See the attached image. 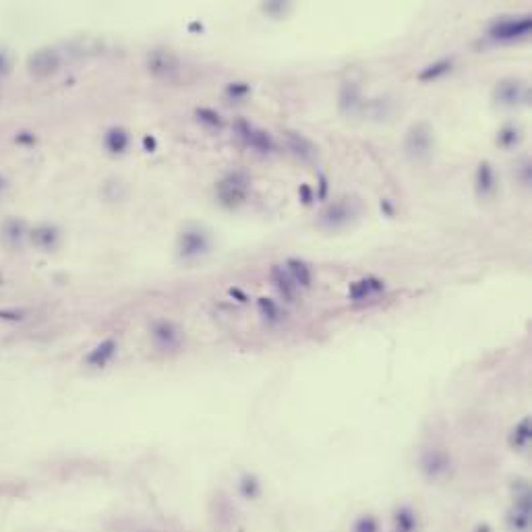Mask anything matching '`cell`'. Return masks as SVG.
Listing matches in <instances>:
<instances>
[{
    "instance_id": "1",
    "label": "cell",
    "mask_w": 532,
    "mask_h": 532,
    "mask_svg": "<svg viewBox=\"0 0 532 532\" xmlns=\"http://www.w3.org/2000/svg\"><path fill=\"white\" fill-rule=\"evenodd\" d=\"M251 189V178L243 170L228 172L216 187V195L222 205L226 208H239L247 201Z\"/></svg>"
},
{
    "instance_id": "2",
    "label": "cell",
    "mask_w": 532,
    "mask_h": 532,
    "mask_svg": "<svg viewBox=\"0 0 532 532\" xmlns=\"http://www.w3.org/2000/svg\"><path fill=\"white\" fill-rule=\"evenodd\" d=\"M358 216V203L354 199H336L323 208V212L317 218V226L323 230H338L350 224Z\"/></svg>"
},
{
    "instance_id": "3",
    "label": "cell",
    "mask_w": 532,
    "mask_h": 532,
    "mask_svg": "<svg viewBox=\"0 0 532 532\" xmlns=\"http://www.w3.org/2000/svg\"><path fill=\"white\" fill-rule=\"evenodd\" d=\"M433 145H435V137H433V129L429 122L421 120V122H414L408 131H406V137H404V152L408 158L412 160H425L431 156L433 152Z\"/></svg>"
},
{
    "instance_id": "4",
    "label": "cell",
    "mask_w": 532,
    "mask_h": 532,
    "mask_svg": "<svg viewBox=\"0 0 532 532\" xmlns=\"http://www.w3.org/2000/svg\"><path fill=\"white\" fill-rule=\"evenodd\" d=\"M532 31L531 15H520V17H504L497 19L489 27V37L495 42H514L522 39Z\"/></svg>"
},
{
    "instance_id": "5",
    "label": "cell",
    "mask_w": 532,
    "mask_h": 532,
    "mask_svg": "<svg viewBox=\"0 0 532 532\" xmlns=\"http://www.w3.org/2000/svg\"><path fill=\"white\" fill-rule=\"evenodd\" d=\"M210 251V237L201 228H187L178 237V255L185 262L203 257Z\"/></svg>"
},
{
    "instance_id": "6",
    "label": "cell",
    "mask_w": 532,
    "mask_h": 532,
    "mask_svg": "<svg viewBox=\"0 0 532 532\" xmlns=\"http://www.w3.org/2000/svg\"><path fill=\"white\" fill-rule=\"evenodd\" d=\"M493 98H495V102L502 104V106H518V104H522V102L529 100V89H526V85H524L520 79L506 77V79H502V81L495 85Z\"/></svg>"
},
{
    "instance_id": "7",
    "label": "cell",
    "mask_w": 532,
    "mask_h": 532,
    "mask_svg": "<svg viewBox=\"0 0 532 532\" xmlns=\"http://www.w3.org/2000/svg\"><path fill=\"white\" fill-rule=\"evenodd\" d=\"M237 133H239V137H241L249 147H253V149L259 152V154H271V152L275 149L273 137H271L267 131H264V129L253 127L249 120H239V122H237Z\"/></svg>"
},
{
    "instance_id": "8",
    "label": "cell",
    "mask_w": 532,
    "mask_h": 532,
    "mask_svg": "<svg viewBox=\"0 0 532 532\" xmlns=\"http://www.w3.org/2000/svg\"><path fill=\"white\" fill-rule=\"evenodd\" d=\"M178 66H181V62H178L176 54L170 50H164V48L152 50L147 56V68L156 77H170L178 71Z\"/></svg>"
},
{
    "instance_id": "9",
    "label": "cell",
    "mask_w": 532,
    "mask_h": 532,
    "mask_svg": "<svg viewBox=\"0 0 532 532\" xmlns=\"http://www.w3.org/2000/svg\"><path fill=\"white\" fill-rule=\"evenodd\" d=\"M385 290V282L381 277H375V275H367V277H360L356 282L350 284L348 288V298L350 300H367V298H373L377 296L379 292Z\"/></svg>"
},
{
    "instance_id": "10",
    "label": "cell",
    "mask_w": 532,
    "mask_h": 532,
    "mask_svg": "<svg viewBox=\"0 0 532 532\" xmlns=\"http://www.w3.org/2000/svg\"><path fill=\"white\" fill-rule=\"evenodd\" d=\"M475 189H477V195L487 199L495 193L497 189V176H495V170L491 166V162L483 160L479 166H477V172H475Z\"/></svg>"
},
{
    "instance_id": "11",
    "label": "cell",
    "mask_w": 532,
    "mask_h": 532,
    "mask_svg": "<svg viewBox=\"0 0 532 532\" xmlns=\"http://www.w3.org/2000/svg\"><path fill=\"white\" fill-rule=\"evenodd\" d=\"M284 139H286V145H288V149L298 158V160H313L315 158V154H317V149H315V145H313V141L309 139V137H304L302 133H298V131H286L284 133Z\"/></svg>"
},
{
    "instance_id": "12",
    "label": "cell",
    "mask_w": 532,
    "mask_h": 532,
    "mask_svg": "<svg viewBox=\"0 0 532 532\" xmlns=\"http://www.w3.org/2000/svg\"><path fill=\"white\" fill-rule=\"evenodd\" d=\"M60 64V58L54 50H39L29 58V68L35 75H48L54 73Z\"/></svg>"
},
{
    "instance_id": "13",
    "label": "cell",
    "mask_w": 532,
    "mask_h": 532,
    "mask_svg": "<svg viewBox=\"0 0 532 532\" xmlns=\"http://www.w3.org/2000/svg\"><path fill=\"white\" fill-rule=\"evenodd\" d=\"M338 104L342 112H354L363 106V95L360 87L356 83H342L340 93H338Z\"/></svg>"
},
{
    "instance_id": "14",
    "label": "cell",
    "mask_w": 532,
    "mask_h": 532,
    "mask_svg": "<svg viewBox=\"0 0 532 532\" xmlns=\"http://www.w3.org/2000/svg\"><path fill=\"white\" fill-rule=\"evenodd\" d=\"M271 282H273V288L277 290V294H279L286 302H292V300H294L296 286H294L292 277L288 275V271H286L284 267H271Z\"/></svg>"
},
{
    "instance_id": "15",
    "label": "cell",
    "mask_w": 532,
    "mask_h": 532,
    "mask_svg": "<svg viewBox=\"0 0 532 532\" xmlns=\"http://www.w3.org/2000/svg\"><path fill=\"white\" fill-rule=\"evenodd\" d=\"M286 271L292 277L296 288H309L313 284V273L311 267L306 266L302 259H288L286 262Z\"/></svg>"
},
{
    "instance_id": "16",
    "label": "cell",
    "mask_w": 532,
    "mask_h": 532,
    "mask_svg": "<svg viewBox=\"0 0 532 532\" xmlns=\"http://www.w3.org/2000/svg\"><path fill=\"white\" fill-rule=\"evenodd\" d=\"M452 68H454V58L452 56L450 58H439V60L427 64L425 68H421V73L416 77H419V81H425V83L427 81H437V79L446 77L448 73H452Z\"/></svg>"
},
{
    "instance_id": "17",
    "label": "cell",
    "mask_w": 532,
    "mask_h": 532,
    "mask_svg": "<svg viewBox=\"0 0 532 532\" xmlns=\"http://www.w3.org/2000/svg\"><path fill=\"white\" fill-rule=\"evenodd\" d=\"M116 342L114 340H104L102 344H98L87 356H85V363L91 365V367H104L106 363L112 360V356L116 354Z\"/></svg>"
},
{
    "instance_id": "18",
    "label": "cell",
    "mask_w": 532,
    "mask_h": 532,
    "mask_svg": "<svg viewBox=\"0 0 532 532\" xmlns=\"http://www.w3.org/2000/svg\"><path fill=\"white\" fill-rule=\"evenodd\" d=\"M129 141H131V137L122 127H112L104 135V145L110 154H122L129 147Z\"/></svg>"
},
{
    "instance_id": "19",
    "label": "cell",
    "mask_w": 532,
    "mask_h": 532,
    "mask_svg": "<svg viewBox=\"0 0 532 532\" xmlns=\"http://www.w3.org/2000/svg\"><path fill=\"white\" fill-rule=\"evenodd\" d=\"M448 466H450V458H448L443 452H439V450H429V452H425V456H423V468H425L431 477L443 475V473L448 470Z\"/></svg>"
},
{
    "instance_id": "20",
    "label": "cell",
    "mask_w": 532,
    "mask_h": 532,
    "mask_svg": "<svg viewBox=\"0 0 532 532\" xmlns=\"http://www.w3.org/2000/svg\"><path fill=\"white\" fill-rule=\"evenodd\" d=\"M257 311L264 317V321L269 325H275L284 319V311L279 309V304L271 298H259L257 300Z\"/></svg>"
},
{
    "instance_id": "21",
    "label": "cell",
    "mask_w": 532,
    "mask_h": 532,
    "mask_svg": "<svg viewBox=\"0 0 532 532\" xmlns=\"http://www.w3.org/2000/svg\"><path fill=\"white\" fill-rule=\"evenodd\" d=\"M531 441V419H522L514 429H512V435H510V443L516 448V450H524Z\"/></svg>"
},
{
    "instance_id": "22",
    "label": "cell",
    "mask_w": 532,
    "mask_h": 532,
    "mask_svg": "<svg viewBox=\"0 0 532 532\" xmlns=\"http://www.w3.org/2000/svg\"><path fill=\"white\" fill-rule=\"evenodd\" d=\"M398 532H414L416 531V518L408 508H400L394 516Z\"/></svg>"
},
{
    "instance_id": "23",
    "label": "cell",
    "mask_w": 532,
    "mask_h": 532,
    "mask_svg": "<svg viewBox=\"0 0 532 532\" xmlns=\"http://www.w3.org/2000/svg\"><path fill=\"white\" fill-rule=\"evenodd\" d=\"M518 141H520V129H518L516 125H506V127L497 133V143H499L502 147H506V149L518 145Z\"/></svg>"
},
{
    "instance_id": "24",
    "label": "cell",
    "mask_w": 532,
    "mask_h": 532,
    "mask_svg": "<svg viewBox=\"0 0 532 532\" xmlns=\"http://www.w3.org/2000/svg\"><path fill=\"white\" fill-rule=\"evenodd\" d=\"M251 93V85L249 83H243V81H237V83H228L226 85V95L232 98V100H243Z\"/></svg>"
},
{
    "instance_id": "25",
    "label": "cell",
    "mask_w": 532,
    "mask_h": 532,
    "mask_svg": "<svg viewBox=\"0 0 532 532\" xmlns=\"http://www.w3.org/2000/svg\"><path fill=\"white\" fill-rule=\"evenodd\" d=\"M352 532H379V522H377V518H373V516H360V518L354 522Z\"/></svg>"
},
{
    "instance_id": "26",
    "label": "cell",
    "mask_w": 532,
    "mask_h": 532,
    "mask_svg": "<svg viewBox=\"0 0 532 532\" xmlns=\"http://www.w3.org/2000/svg\"><path fill=\"white\" fill-rule=\"evenodd\" d=\"M197 118L201 120V122H205V125H210V127H222V116L216 112V110H210V108H199L197 110Z\"/></svg>"
},
{
    "instance_id": "27",
    "label": "cell",
    "mask_w": 532,
    "mask_h": 532,
    "mask_svg": "<svg viewBox=\"0 0 532 532\" xmlns=\"http://www.w3.org/2000/svg\"><path fill=\"white\" fill-rule=\"evenodd\" d=\"M298 199L302 201V205H311V203L315 201V191H313L306 183H302V185L298 187Z\"/></svg>"
},
{
    "instance_id": "28",
    "label": "cell",
    "mask_w": 532,
    "mask_h": 532,
    "mask_svg": "<svg viewBox=\"0 0 532 532\" xmlns=\"http://www.w3.org/2000/svg\"><path fill=\"white\" fill-rule=\"evenodd\" d=\"M156 338H164V340L176 338V331L172 329V323H160V325L156 327Z\"/></svg>"
},
{
    "instance_id": "29",
    "label": "cell",
    "mask_w": 532,
    "mask_h": 532,
    "mask_svg": "<svg viewBox=\"0 0 532 532\" xmlns=\"http://www.w3.org/2000/svg\"><path fill=\"white\" fill-rule=\"evenodd\" d=\"M327 197V178L321 174L319 176V193L315 195V199H325Z\"/></svg>"
}]
</instances>
